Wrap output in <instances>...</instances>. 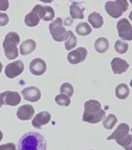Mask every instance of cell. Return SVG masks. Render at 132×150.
Segmentation results:
<instances>
[{
  "mask_svg": "<svg viewBox=\"0 0 132 150\" xmlns=\"http://www.w3.org/2000/svg\"><path fill=\"white\" fill-rule=\"evenodd\" d=\"M109 40L105 38H99L95 42V48L97 52H99L100 54L105 53L109 49Z\"/></svg>",
  "mask_w": 132,
  "mask_h": 150,
  "instance_id": "cell-21",
  "label": "cell"
},
{
  "mask_svg": "<svg viewBox=\"0 0 132 150\" xmlns=\"http://www.w3.org/2000/svg\"><path fill=\"white\" fill-rule=\"evenodd\" d=\"M20 42V37L17 32H10L5 37L2 44L5 51V55L9 60L17 58L18 56V49L17 45Z\"/></svg>",
  "mask_w": 132,
  "mask_h": 150,
  "instance_id": "cell-3",
  "label": "cell"
},
{
  "mask_svg": "<svg viewBox=\"0 0 132 150\" xmlns=\"http://www.w3.org/2000/svg\"><path fill=\"white\" fill-rule=\"evenodd\" d=\"M22 101V98L19 93L16 91H5L0 93V103L2 105L8 106H17Z\"/></svg>",
  "mask_w": 132,
  "mask_h": 150,
  "instance_id": "cell-7",
  "label": "cell"
},
{
  "mask_svg": "<svg viewBox=\"0 0 132 150\" xmlns=\"http://www.w3.org/2000/svg\"><path fill=\"white\" fill-rule=\"evenodd\" d=\"M77 38L72 31L67 32V38L65 42L66 50L70 51L77 46Z\"/></svg>",
  "mask_w": 132,
  "mask_h": 150,
  "instance_id": "cell-24",
  "label": "cell"
},
{
  "mask_svg": "<svg viewBox=\"0 0 132 150\" xmlns=\"http://www.w3.org/2000/svg\"><path fill=\"white\" fill-rule=\"evenodd\" d=\"M118 36L122 40L131 41L132 40V27L129 20L127 18H121L117 23Z\"/></svg>",
  "mask_w": 132,
  "mask_h": 150,
  "instance_id": "cell-6",
  "label": "cell"
},
{
  "mask_svg": "<svg viewBox=\"0 0 132 150\" xmlns=\"http://www.w3.org/2000/svg\"><path fill=\"white\" fill-rule=\"evenodd\" d=\"M2 103H0V107H2Z\"/></svg>",
  "mask_w": 132,
  "mask_h": 150,
  "instance_id": "cell-35",
  "label": "cell"
},
{
  "mask_svg": "<svg viewBox=\"0 0 132 150\" xmlns=\"http://www.w3.org/2000/svg\"><path fill=\"white\" fill-rule=\"evenodd\" d=\"M16 114L17 117L21 120H32L34 114V109L32 105H23L18 109Z\"/></svg>",
  "mask_w": 132,
  "mask_h": 150,
  "instance_id": "cell-16",
  "label": "cell"
},
{
  "mask_svg": "<svg viewBox=\"0 0 132 150\" xmlns=\"http://www.w3.org/2000/svg\"><path fill=\"white\" fill-rule=\"evenodd\" d=\"M22 94L23 95L24 99L29 102H37L41 97V91L36 87H26L22 91Z\"/></svg>",
  "mask_w": 132,
  "mask_h": 150,
  "instance_id": "cell-12",
  "label": "cell"
},
{
  "mask_svg": "<svg viewBox=\"0 0 132 150\" xmlns=\"http://www.w3.org/2000/svg\"><path fill=\"white\" fill-rule=\"evenodd\" d=\"M0 150H16V146L14 143L9 142L0 146Z\"/></svg>",
  "mask_w": 132,
  "mask_h": 150,
  "instance_id": "cell-31",
  "label": "cell"
},
{
  "mask_svg": "<svg viewBox=\"0 0 132 150\" xmlns=\"http://www.w3.org/2000/svg\"><path fill=\"white\" fill-rule=\"evenodd\" d=\"M24 69H25L24 63L21 60H18V61H13L12 63L8 64L6 67L5 74L6 77L8 78H15L22 74Z\"/></svg>",
  "mask_w": 132,
  "mask_h": 150,
  "instance_id": "cell-8",
  "label": "cell"
},
{
  "mask_svg": "<svg viewBox=\"0 0 132 150\" xmlns=\"http://www.w3.org/2000/svg\"><path fill=\"white\" fill-rule=\"evenodd\" d=\"M118 122L116 116L114 114H109L103 120V127L106 129H112Z\"/></svg>",
  "mask_w": 132,
  "mask_h": 150,
  "instance_id": "cell-25",
  "label": "cell"
},
{
  "mask_svg": "<svg viewBox=\"0 0 132 150\" xmlns=\"http://www.w3.org/2000/svg\"><path fill=\"white\" fill-rule=\"evenodd\" d=\"M40 18L38 13L35 10L32 9L31 12H29L25 18V23L28 27H34L37 26L40 22Z\"/></svg>",
  "mask_w": 132,
  "mask_h": 150,
  "instance_id": "cell-19",
  "label": "cell"
},
{
  "mask_svg": "<svg viewBox=\"0 0 132 150\" xmlns=\"http://www.w3.org/2000/svg\"><path fill=\"white\" fill-rule=\"evenodd\" d=\"M18 150H47V141L45 137L39 132H26L18 141Z\"/></svg>",
  "mask_w": 132,
  "mask_h": 150,
  "instance_id": "cell-1",
  "label": "cell"
},
{
  "mask_svg": "<svg viewBox=\"0 0 132 150\" xmlns=\"http://www.w3.org/2000/svg\"><path fill=\"white\" fill-rule=\"evenodd\" d=\"M55 101L59 106H62V107H68L71 103L70 97L62 93L56 96Z\"/></svg>",
  "mask_w": 132,
  "mask_h": 150,
  "instance_id": "cell-26",
  "label": "cell"
},
{
  "mask_svg": "<svg viewBox=\"0 0 132 150\" xmlns=\"http://www.w3.org/2000/svg\"><path fill=\"white\" fill-rule=\"evenodd\" d=\"M49 30L53 39L56 42H61L67 40V31L63 26L61 18H57L49 25Z\"/></svg>",
  "mask_w": 132,
  "mask_h": 150,
  "instance_id": "cell-5",
  "label": "cell"
},
{
  "mask_svg": "<svg viewBox=\"0 0 132 150\" xmlns=\"http://www.w3.org/2000/svg\"><path fill=\"white\" fill-rule=\"evenodd\" d=\"M88 52L86 48L83 47H77L74 51L70 52L67 55V60L72 64H77L85 61Z\"/></svg>",
  "mask_w": 132,
  "mask_h": 150,
  "instance_id": "cell-9",
  "label": "cell"
},
{
  "mask_svg": "<svg viewBox=\"0 0 132 150\" xmlns=\"http://www.w3.org/2000/svg\"><path fill=\"white\" fill-rule=\"evenodd\" d=\"M34 9L35 10L40 19H43L44 21H52L55 16V12L51 6H41V5H36L34 7Z\"/></svg>",
  "mask_w": 132,
  "mask_h": 150,
  "instance_id": "cell-10",
  "label": "cell"
},
{
  "mask_svg": "<svg viewBox=\"0 0 132 150\" xmlns=\"http://www.w3.org/2000/svg\"><path fill=\"white\" fill-rule=\"evenodd\" d=\"M2 138H3V134H2V132L0 130V142L2 140Z\"/></svg>",
  "mask_w": 132,
  "mask_h": 150,
  "instance_id": "cell-33",
  "label": "cell"
},
{
  "mask_svg": "<svg viewBox=\"0 0 132 150\" xmlns=\"http://www.w3.org/2000/svg\"><path fill=\"white\" fill-rule=\"evenodd\" d=\"M29 70L32 74L35 76H41L47 71V64L41 58H34L30 63Z\"/></svg>",
  "mask_w": 132,
  "mask_h": 150,
  "instance_id": "cell-11",
  "label": "cell"
},
{
  "mask_svg": "<svg viewBox=\"0 0 132 150\" xmlns=\"http://www.w3.org/2000/svg\"><path fill=\"white\" fill-rule=\"evenodd\" d=\"M105 112L102 109L101 103L96 100H89L84 103L83 121L89 123H98L104 120Z\"/></svg>",
  "mask_w": 132,
  "mask_h": 150,
  "instance_id": "cell-2",
  "label": "cell"
},
{
  "mask_svg": "<svg viewBox=\"0 0 132 150\" xmlns=\"http://www.w3.org/2000/svg\"><path fill=\"white\" fill-rule=\"evenodd\" d=\"M8 21H9V18L8 15L0 12V26L6 25L8 23Z\"/></svg>",
  "mask_w": 132,
  "mask_h": 150,
  "instance_id": "cell-30",
  "label": "cell"
},
{
  "mask_svg": "<svg viewBox=\"0 0 132 150\" xmlns=\"http://www.w3.org/2000/svg\"><path fill=\"white\" fill-rule=\"evenodd\" d=\"M51 115L47 111H41L39 113L36 115L34 118L32 120V126L36 129L42 128L43 126L47 124L51 121Z\"/></svg>",
  "mask_w": 132,
  "mask_h": 150,
  "instance_id": "cell-14",
  "label": "cell"
},
{
  "mask_svg": "<svg viewBox=\"0 0 132 150\" xmlns=\"http://www.w3.org/2000/svg\"><path fill=\"white\" fill-rule=\"evenodd\" d=\"M128 2L126 0L109 1L105 3V8L107 13L114 18H119L128 9Z\"/></svg>",
  "mask_w": 132,
  "mask_h": 150,
  "instance_id": "cell-4",
  "label": "cell"
},
{
  "mask_svg": "<svg viewBox=\"0 0 132 150\" xmlns=\"http://www.w3.org/2000/svg\"><path fill=\"white\" fill-rule=\"evenodd\" d=\"M9 7V3L7 0H0V11H6Z\"/></svg>",
  "mask_w": 132,
  "mask_h": 150,
  "instance_id": "cell-32",
  "label": "cell"
},
{
  "mask_svg": "<svg viewBox=\"0 0 132 150\" xmlns=\"http://www.w3.org/2000/svg\"><path fill=\"white\" fill-rule=\"evenodd\" d=\"M90 150H93V149H90Z\"/></svg>",
  "mask_w": 132,
  "mask_h": 150,
  "instance_id": "cell-36",
  "label": "cell"
},
{
  "mask_svg": "<svg viewBox=\"0 0 132 150\" xmlns=\"http://www.w3.org/2000/svg\"><path fill=\"white\" fill-rule=\"evenodd\" d=\"M2 67H3V65H2V64L0 62V74H1V72H2Z\"/></svg>",
  "mask_w": 132,
  "mask_h": 150,
  "instance_id": "cell-34",
  "label": "cell"
},
{
  "mask_svg": "<svg viewBox=\"0 0 132 150\" xmlns=\"http://www.w3.org/2000/svg\"><path fill=\"white\" fill-rule=\"evenodd\" d=\"M36 48V42L33 39H27L20 45V53L22 55H28Z\"/></svg>",
  "mask_w": 132,
  "mask_h": 150,
  "instance_id": "cell-18",
  "label": "cell"
},
{
  "mask_svg": "<svg viewBox=\"0 0 132 150\" xmlns=\"http://www.w3.org/2000/svg\"><path fill=\"white\" fill-rule=\"evenodd\" d=\"M112 69L114 74H121L125 72L129 67V64L125 60H123L120 57H114L111 62Z\"/></svg>",
  "mask_w": 132,
  "mask_h": 150,
  "instance_id": "cell-15",
  "label": "cell"
},
{
  "mask_svg": "<svg viewBox=\"0 0 132 150\" xmlns=\"http://www.w3.org/2000/svg\"><path fill=\"white\" fill-rule=\"evenodd\" d=\"M76 32L78 35L82 36L89 35L92 32V28L87 22H81L76 27Z\"/></svg>",
  "mask_w": 132,
  "mask_h": 150,
  "instance_id": "cell-23",
  "label": "cell"
},
{
  "mask_svg": "<svg viewBox=\"0 0 132 150\" xmlns=\"http://www.w3.org/2000/svg\"><path fill=\"white\" fill-rule=\"evenodd\" d=\"M118 145L123 146L126 150H132V136L131 134L128 136L121 140L117 142Z\"/></svg>",
  "mask_w": 132,
  "mask_h": 150,
  "instance_id": "cell-29",
  "label": "cell"
},
{
  "mask_svg": "<svg viewBox=\"0 0 132 150\" xmlns=\"http://www.w3.org/2000/svg\"><path fill=\"white\" fill-rule=\"evenodd\" d=\"M114 49L118 53L123 54L128 50V44L122 40H118L114 44Z\"/></svg>",
  "mask_w": 132,
  "mask_h": 150,
  "instance_id": "cell-27",
  "label": "cell"
},
{
  "mask_svg": "<svg viewBox=\"0 0 132 150\" xmlns=\"http://www.w3.org/2000/svg\"><path fill=\"white\" fill-rule=\"evenodd\" d=\"M130 91L128 88V85L125 83H121L118 85L115 88V95L118 99L124 100L129 96Z\"/></svg>",
  "mask_w": 132,
  "mask_h": 150,
  "instance_id": "cell-22",
  "label": "cell"
},
{
  "mask_svg": "<svg viewBox=\"0 0 132 150\" xmlns=\"http://www.w3.org/2000/svg\"><path fill=\"white\" fill-rule=\"evenodd\" d=\"M85 8L79 2H73L70 6V13L73 19H83Z\"/></svg>",
  "mask_w": 132,
  "mask_h": 150,
  "instance_id": "cell-17",
  "label": "cell"
},
{
  "mask_svg": "<svg viewBox=\"0 0 132 150\" xmlns=\"http://www.w3.org/2000/svg\"><path fill=\"white\" fill-rule=\"evenodd\" d=\"M60 91L62 94H65L69 97H72L74 93V90L72 84L70 83H64L61 85V87L60 88Z\"/></svg>",
  "mask_w": 132,
  "mask_h": 150,
  "instance_id": "cell-28",
  "label": "cell"
},
{
  "mask_svg": "<svg viewBox=\"0 0 132 150\" xmlns=\"http://www.w3.org/2000/svg\"><path fill=\"white\" fill-rule=\"evenodd\" d=\"M130 131V127L126 123H121L118 126L117 129L113 132V133L111 136H109L107 138V140H112L114 139L116 142L121 140L124 139L129 134Z\"/></svg>",
  "mask_w": 132,
  "mask_h": 150,
  "instance_id": "cell-13",
  "label": "cell"
},
{
  "mask_svg": "<svg viewBox=\"0 0 132 150\" xmlns=\"http://www.w3.org/2000/svg\"><path fill=\"white\" fill-rule=\"evenodd\" d=\"M88 21L94 28H101L103 25V23H104L103 16L96 12H93V13H91L89 15Z\"/></svg>",
  "mask_w": 132,
  "mask_h": 150,
  "instance_id": "cell-20",
  "label": "cell"
}]
</instances>
